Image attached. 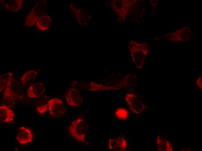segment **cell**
Returning a JSON list of instances; mask_svg holds the SVG:
<instances>
[{
	"mask_svg": "<svg viewBox=\"0 0 202 151\" xmlns=\"http://www.w3.org/2000/svg\"><path fill=\"white\" fill-rule=\"evenodd\" d=\"M88 128V122L85 118H78L71 123L68 128L72 136L80 142H84Z\"/></svg>",
	"mask_w": 202,
	"mask_h": 151,
	"instance_id": "obj_1",
	"label": "cell"
},
{
	"mask_svg": "<svg viewBox=\"0 0 202 151\" xmlns=\"http://www.w3.org/2000/svg\"><path fill=\"white\" fill-rule=\"evenodd\" d=\"M39 70H31L27 71L22 76L21 81L25 85H29L36 77Z\"/></svg>",
	"mask_w": 202,
	"mask_h": 151,
	"instance_id": "obj_10",
	"label": "cell"
},
{
	"mask_svg": "<svg viewBox=\"0 0 202 151\" xmlns=\"http://www.w3.org/2000/svg\"><path fill=\"white\" fill-rule=\"evenodd\" d=\"M125 99L131 110L135 113L138 112L140 103L136 97L131 93H128L125 96Z\"/></svg>",
	"mask_w": 202,
	"mask_h": 151,
	"instance_id": "obj_9",
	"label": "cell"
},
{
	"mask_svg": "<svg viewBox=\"0 0 202 151\" xmlns=\"http://www.w3.org/2000/svg\"><path fill=\"white\" fill-rule=\"evenodd\" d=\"M15 114L13 111L5 104L0 106V120L3 123H9L14 121Z\"/></svg>",
	"mask_w": 202,
	"mask_h": 151,
	"instance_id": "obj_6",
	"label": "cell"
},
{
	"mask_svg": "<svg viewBox=\"0 0 202 151\" xmlns=\"http://www.w3.org/2000/svg\"><path fill=\"white\" fill-rule=\"evenodd\" d=\"M77 6H78V7H79V5H77Z\"/></svg>",
	"mask_w": 202,
	"mask_h": 151,
	"instance_id": "obj_14",
	"label": "cell"
},
{
	"mask_svg": "<svg viewBox=\"0 0 202 151\" xmlns=\"http://www.w3.org/2000/svg\"><path fill=\"white\" fill-rule=\"evenodd\" d=\"M33 134L30 130L24 127H19L16 134V139L21 145H26L32 141Z\"/></svg>",
	"mask_w": 202,
	"mask_h": 151,
	"instance_id": "obj_5",
	"label": "cell"
},
{
	"mask_svg": "<svg viewBox=\"0 0 202 151\" xmlns=\"http://www.w3.org/2000/svg\"><path fill=\"white\" fill-rule=\"evenodd\" d=\"M11 73L4 74L0 76V91H1L5 88L8 80Z\"/></svg>",
	"mask_w": 202,
	"mask_h": 151,
	"instance_id": "obj_13",
	"label": "cell"
},
{
	"mask_svg": "<svg viewBox=\"0 0 202 151\" xmlns=\"http://www.w3.org/2000/svg\"><path fill=\"white\" fill-rule=\"evenodd\" d=\"M45 91L43 83L38 82L31 85L27 91V95L30 98H37L42 96Z\"/></svg>",
	"mask_w": 202,
	"mask_h": 151,
	"instance_id": "obj_7",
	"label": "cell"
},
{
	"mask_svg": "<svg viewBox=\"0 0 202 151\" xmlns=\"http://www.w3.org/2000/svg\"><path fill=\"white\" fill-rule=\"evenodd\" d=\"M108 146L110 149L123 150L127 146V142L123 138L112 139L109 140Z\"/></svg>",
	"mask_w": 202,
	"mask_h": 151,
	"instance_id": "obj_8",
	"label": "cell"
},
{
	"mask_svg": "<svg viewBox=\"0 0 202 151\" xmlns=\"http://www.w3.org/2000/svg\"><path fill=\"white\" fill-rule=\"evenodd\" d=\"M12 73H11L3 93V102L9 107L13 105L15 101L22 98L23 96L17 94L12 87Z\"/></svg>",
	"mask_w": 202,
	"mask_h": 151,
	"instance_id": "obj_2",
	"label": "cell"
},
{
	"mask_svg": "<svg viewBox=\"0 0 202 151\" xmlns=\"http://www.w3.org/2000/svg\"><path fill=\"white\" fill-rule=\"evenodd\" d=\"M65 97L66 102L70 106L79 107L83 102L80 92L75 88L68 89L66 92Z\"/></svg>",
	"mask_w": 202,
	"mask_h": 151,
	"instance_id": "obj_4",
	"label": "cell"
},
{
	"mask_svg": "<svg viewBox=\"0 0 202 151\" xmlns=\"http://www.w3.org/2000/svg\"><path fill=\"white\" fill-rule=\"evenodd\" d=\"M45 99H42L38 102L36 106L37 112L40 114L45 113L48 109V102Z\"/></svg>",
	"mask_w": 202,
	"mask_h": 151,
	"instance_id": "obj_11",
	"label": "cell"
},
{
	"mask_svg": "<svg viewBox=\"0 0 202 151\" xmlns=\"http://www.w3.org/2000/svg\"><path fill=\"white\" fill-rule=\"evenodd\" d=\"M49 114L54 117L63 116L65 112L64 105L63 101L59 98L50 99L48 102Z\"/></svg>",
	"mask_w": 202,
	"mask_h": 151,
	"instance_id": "obj_3",
	"label": "cell"
},
{
	"mask_svg": "<svg viewBox=\"0 0 202 151\" xmlns=\"http://www.w3.org/2000/svg\"><path fill=\"white\" fill-rule=\"evenodd\" d=\"M115 115L119 119L124 120L127 118L128 115V112L125 108L120 107L116 110Z\"/></svg>",
	"mask_w": 202,
	"mask_h": 151,
	"instance_id": "obj_12",
	"label": "cell"
}]
</instances>
